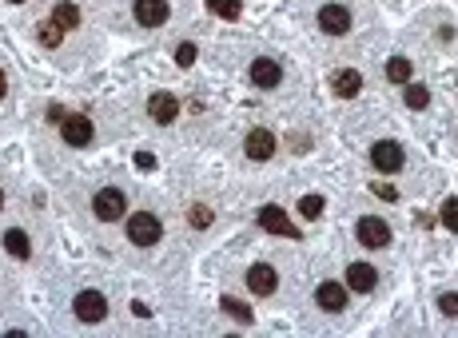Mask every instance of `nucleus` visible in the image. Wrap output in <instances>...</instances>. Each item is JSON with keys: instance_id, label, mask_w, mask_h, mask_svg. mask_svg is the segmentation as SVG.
Instances as JSON below:
<instances>
[{"instance_id": "1", "label": "nucleus", "mask_w": 458, "mask_h": 338, "mask_svg": "<svg viewBox=\"0 0 458 338\" xmlns=\"http://www.w3.org/2000/svg\"><path fill=\"white\" fill-rule=\"evenodd\" d=\"M163 235V223L151 211H136V215H128V243H136V247H156Z\"/></svg>"}, {"instance_id": "2", "label": "nucleus", "mask_w": 458, "mask_h": 338, "mask_svg": "<svg viewBox=\"0 0 458 338\" xmlns=\"http://www.w3.org/2000/svg\"><path fill=\"white\" fill-rule=\"evenodd\" d=\"M128 211V199L120 187H100L96 195H92V215L100 219V223H116V219H124Z\"/></svg>"}, {"instance_id": "3", "label": "nucleus", "mask_w": 458, "mask_h": 338, "mask_svg": "<svg viewBox=\"0 0 458 338\" xmlns=\"http://www.w3.org/2000/svg\"><path fill=\"white\" fill-rule=\"evenodd\" d=\"M355 235H359L363 247H371V251H383V247H391V223L379 215H363L359 223H355Z\"/></svg>"}, {"instance_id": "4", "label": "nucleus", "mask_w": 458, "mask_h": 338, "mask_svg": "<svg viewBox=\"0 0 458 338\" xmlns=\"http://www.w3.org/2000/svg\"><path fill=\"white\" fill-rule=\"evenodd\" d=\"M72 314L80 318V323H88V326L104 323V318H108V299H104L100 290H80V295L72 299Z\"/></svg>"}, {"instance_id": "5", "label": "nucleus", "mask_w": 458, "mask_h": 338, "mask_svg": "<svg viewBox=\"0 0 458 338\" xmlns=\"http://www.w3.org/2000/svg\"><path fill=\"white\" fill-rule=\"evenodd\" d=\"M60 135H64V144H68V147H88V144H92V135H96V128H92L88 116L72 111V116H64V120H60Z\"/></svg>"}, {"instance_id": "6", "label": "nucleus", "mask_w": 458, "mask_h": 338, "mask_svg": "<svg viewBox=\"0 0 458 338\" xmlns=\"http://www.w3.org/2000/svg\"><path fill=\"white\" fill-rule=\"evenodd\" d=\"M371 163H375V171H383V175H395V171L407 163V156H403V147H398L395 140H379V144L371 147Z\"/></svg>"}, {"instance_id": "7", "label": "nucleus", "mask_w": 458, "mask_h": 338, "mask_svg": "<svg viewBox=\"0 0 458 338\" xmlns=\"http://www.w3.org/2000/svg\"><path fill=\"white\" fill-rule=\"evenodd\" d=\"M260 227L267 231V235H283V239H299V227L291 223V215H287L283 207H275V203H267L260 211Z\"/></svg>"}, {"instance_id": "8", "label": "nucleus", "mask_w": 458, "mask_h": 338, "mask_svg": "<svg viewBox=\"0 0 458 338\" xmlns=\"http://www.w3.org/2000/svg\"><path fill=\"white\" fill-rule=\"evenodd\" d=\"M319 28L327 36H347L351 32V8L347 4H323L319 8Z\"/></svg>"}, {"instance_id": "9", "label": "nucleus", "mask_w": 458, "mask_h": 338, "mask_svg": "<svg viewBox=\"0 0 458 338\" xmlns=\"http://www.w3.org/2000/svg\"><path fill=\"white\" fill-rule=\"evenodd\" d=\"M248 76H251V84H255V88H267V92L283 84V68H279L271 56H255L251 68H248Z\"/></svg>"}, {"instance_id": "10", "label": "nucleus", "mask_w": 458, "mask_h": 338, "mask_svg": "<svg viewBox=\"0 0 458 338\" xmlns=\"http://www.w3.org/2000/svg\"><path fill=\"white\" fill-rule=\"evenodd\" d=\"M243 151H248V159H255V163H267V159L275 156V132H267V128H251L248 140H243Z\"/></svg>"}, {"instance_id": "11", "label": "nucleus", "mask_w": 458, "mask_h": 338, "mask_svg": "<svg viewBox=\"0 0 458 338\" xmlns=\"http://www.w3.org/2000/svg\"><path fill=\"white\" fill-rule=\"evenodd\" d=\"M168 0H136L132 4V16H136V25H144V28H160V25H168Z\"/></svg>"}, {"instance_id": "12", "label": "nucleus", "mask_w": 458, "mask_h": 338, "mask_svg": "<svg viewBox=\"0 0 458 338\" xmlns=\"http://www.w3.org/2000/svg\"><path fill=\"white\" fill-rule=\"evenodd\" d=\"M248 287L251 295H260V299H267V295H275V287H279V275H275L271 263H255L248 271Z\"/></svg>"}, {"instance_id": "13", "label": "nucleus", "mask_w": 458, "mask_h": 338, "mask_svg": "<svg viewBox=\"0 0 458 338\" xmlns=\"http://www.w3.org/2000/svg\"><path fill=\"white\" fill-rule=\"evenodd\" d=\"M148 116L156 123H175V116H180V100H175L172 92H151L148 96Z\"/></svg>"}, {"instance_id": "14", "label": "nucleus", "mask_w": 458, "mask_h": 338, "mask_svg": "<svg viewBox=\"0 0 458 338\" xmlns=\"http://www.w3.org/2000/svg\"><path fill=\"white\" fill-rule=\"evenodd\" d=\"M331 92L339 100H355L363 92V72L359 68H339V72L331 76Z\"/></svg>"}, {"instance_id": "15", "label": "nucleus", "mask_w": 458, "mask_h": 338, "mask_svg": "<svg viewBox=\"0 0 458 338\" xmlns=\"http://www.w3.org/2000/svg\"><path fill=\"white\" fill-rule=\"evenodd\" d=\"M347 287L359 290V295H371V290L379 287V271H375L371 263H351L347 266Z\"/></svg>"}, {"instance_id": "16", "label": "nucleus", "mask_w": 458, "mask_h": 338, "mask_svg": "<svg viewBox=\"0 0 458 338\" xmlns=\"http://www.w3.org/2000/svg\"><path fill=\"white\" fill-rule=\"evenodd\" d=\"M315 302H319L323 311L339 314L347 306V287H343V283H319V287H315Z\"/></svg>"}, {"instance_id": "17", "label": "nucleus", "mask_w": 458, "mask_h": 338, "mask_svg": "<svg viewBox=\"0 0 458 338\" xmlns=\"http://www.w3.org/2000/svg\"><path fill=\"white\" fill-rule=\"evenodd\" d=\"M4 251L13 255V259H28V255H32V243H28V235L20 227H13V231H4Z\"/></svg>"}, {"instance_id": "18", "label": "nucleus", "mask_w": 458, "mask_h": 338, "mask_svg": "<svg viewBox=\"0 0 458 338\" xmlns=\"http://www.w3.org/2000/svg\"><path fill=\"white\" fill-rule=\"evenodd\" d=\"M383 72H386V80H391V84H410V72H415V68H410L407 56H391Z\"/></svg>"}, {"instance_id": "19", "label": "nucleus", "mask_w": 458, "mask_h": 338, "mask_svg": "<svg viewBox=\"0 0 458 338\" xmlns=\"http://www.w3.org/2000/svg\"><path fill=\"white\" fill-rule=\"evenodd\" d=\"M403 96H407V108H410V111H422L426 104H431V88L410 80V84H403Z\"/></svg>"}, {"instance_id": "20", "label": "nucleus", "mask_w": 458, "mask_h": 338, "mask_svg": "<svg viewBox=\"0 0 458 338\" xmlns=\"http://www.w3.org/2000/svg\"><path fill=\"white\" fill-rule=\"evenodd\" d=\"M52 20H56V25H60L64 32H68V28L80 25V8H76V4H68V0H60V4L52 8Z\"/></svg>"}, {"instance_id": "21", "label": "nucleus", "mask_w": 458, "mask_h": 338, "mask_svg": "<svg viewBox=\"0 0 458 338\" xmlns=\"http://www.w3.org/2000/svg\"><path fill=\"white\" fill-rule=\"evenodd\" d=\"M187 223H191L196 231H208L211 223H215V211H211L208 203H191L187 207Z\"/></svg>"}, {"instance_id": "22", "label": "nucleus", "mask_w": 458, "mask_h": 338, "mask_svg": "<svg viewBox=\"0 0 458 338\" xmlns=\"http://www.w3.org/2000/svg\"><path fill=\"white\" fill-rule=\"evenodd\" d=\"M208 8L220 20H239V13H243V0H208Z\"/></svg>"}, {"instance_id": "23", "label": "nucleus", "mask_w": 458, "mask_h": 338, "mask_svg": "<svg viewBox=\"0 0 458 338\" xmlns=\"http://www.w3.org/2000/svg\"><path fill=\"white\" fill-rule=\"evenodd\" d=\"M36 36H40V44H44V48H60V40H64V28H60V25H56V20H52V16H48V20L40 25V32H36Z\"/></svg>"}, {"instance_id": "24", "label": "nucleus", "mask_w": 458, "mask_h": 338, "mask_svg": "<svg viewBox=\"0 0 458 338\" xmlns=\"http://www.w3.org/2000/svg\"><path fill=\"white\" fill-rule=\"evenodd\" d=\"M220 306H223V314H231V318H239V323H243V326H248L251 318H255V314H251V306H248V302L231 299V295H227V299H223Z\"/></svg>"}, {"instance_id": "25", "label": "nucleus", "mask_w": 458, "mask_h": 338, "mask_svg": "<svg viewBox=\"0 0 458 338\" xmlns=\"http://www.w3.org/2000/svg\"><path fill=\"white\" fill-rule=\"evenodd\" d=\"M323 211H327L323 195H303V199H299V215H303V219H319Z\"/></svg>"}, {"instance_id": "26", "label": "nucleus", "mask_w": 458, "mask_h": 338, "mask_svg": "<svg viewBox=\"0 0 458 338\" xmlns=\"http://www.w3.org/2000/svg\"><path fill=\"white\" fill-rule=\"evenodd\" d=\"M443 227L458 235V199H446L443 203Z\"/></svg>"}, {"instance_id": "27", "label": "nucleus", "mask_w": 458, "mask_h": 338, "mask_svg": "<svg viewBox=\"0 0 458 338\" xmlns=\"http://www.w3.org/2000/svg\"><path fill=\"white\" fill-rule=\"evenodd\" d=\"M175 64H180V68H191V64H196V44H180V48H175Z\"/></svg>"}, {"instance_id": "28", "label": "nucleus", "mask_w": 458, "mask_h": 338, "mask_svg": "<svg viewBox=\"0 0 458 338\" xmlns=\"http://www.w3.org/2000/svg\"><path fill=\"white\" fill-rule=\"evenodd\" d=\"M438 311H443V314H458V290H454V295H438Z\"/></svg>"}, {"instance_id": "29", "label": "nucleus", "mask_w": 458, "mask_h": 338, "mask_svg": "<svg viewBox=\"0 0 458 338\" xmlns=\"http://www.w3.org/2000/svg\"><path fill=\"white\" fill-rule=\"evenodd\" d=\"M371 191L379 195V199H391V203H395V199H398V191H395V187H391V183H371Z\"/></svg>"}, {"instance_id": "30", "label": "nucleus", "mask_w": 458, "mask_h": 338, "mask_svg": "<svg viewBox=\"0 0 458 338\" xmlns=\"http://www.w3.org/2000/svg\"><path fill=\"white\" fill-rule=\"evenodd\" d=\"M136 168H140V171H151V168H156V156H148V151H136Z\"/></svg>"}, {"instance_id": "31", "label": "nucleus", "mask_w": 458, "mask_h": 338, "mask_svg": "<svg viewBox=\"0 0 458 338\" xmlns=\"http://www.w3.org/2000/svg\"><path fill=\"white\" fill-rule=\"evenodd\" d=\"M8 96V76H4V68H0V100Z\"/></svg>"}, {"instance_id": "32", "label": "nucleus", "mask_w": 458, "mask_h": 338, "mask_svg": "<svg viewBox=\"0 0 458 338\" xmlns=\"http://www.w3.org/2000/svg\"><path fill=\"white\" fill-rule=\"evenodd\" d=\"M0 211H4V191H0Z\"/></svg>"}, {"instance_id": "33", "label": "nucleus", "mask_w": 458, "mask_h": 338, "mask_svg": "<svg viewBox=\"0 0 458 338\" xmlns=\"http://www.w3.org/2000/svg\"><path fill=\"white\" fill-rule=\"evenodd\" d=\"M16 4H25V0H16Z\"/></svg>"}]
</instances>
